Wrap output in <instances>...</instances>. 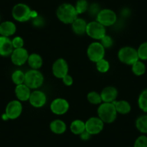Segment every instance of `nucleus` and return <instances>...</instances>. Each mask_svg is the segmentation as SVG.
Here are the masks:
<instances>
[{
	"mask_svg": "<svg viewBox=\"0 0 147 147\" xmlns=\"http://www.w3.org/2000/svg\"><path fill=\"white\" fill-rule=\"evenodd\" d=\"M78 15L75 7L69 3L62 4L56 10L58 19L64 24H71L78 18Z\"/></svg>",
	"mask_w": 147,
	"mask_h": 147,
	"instance_id": "obj_1",
	"label": "nucleus"
},
{
	"mask_svg": "<svg viewBox=\"0 0 147 147\" xmlns=\"http://www.w3.org/2000/svg\"><path fill=\"white\" fill-rule=\"evenodd\" d=\"M97 114L104 123H112L116 119L118 113L113 102H102L97 108Z\"/></svg>",
	"mask_w": 147,
	"mask_h": 147,
	"instance_id": "obj_2",
	"label": "nucleus"
},
{
	"mask_svg": "<svg viewBox=\"0 0 147 147\" xmlns=\"http://www.w3.org/2000/svg\"><path fill=\"white\" fill-rule=\"evenodd\" d=\"M44 82V77L39 70L32 69L25 73L24 84L30 90H38Z\"/></svg>",
	"mask_w": 147,
	"mask_h": 147,
	"instance_id": "obj_3",
	"label": "nucleus"
},
{
	"mask_svg": "<svg viewBox=\"0 0 147 147\" xmlns=\"http://www.w3.org/2000/svg\"><path fill=\"white\" fill-rule=\"evenodd\" d=\"M32 12L28 5L23 3H19L13 7L12 15L14 20L20 22H25L32 18Z\"/></svg>",
	"mask_w": 147,
	"mask_h": 147,
	"instance_id": "obj_4",
	"label": "nucleus"
},
{
	"mask_svg": "<svg viewBox=\"0 0 147 147\" xmlns=\"http://www.w3.org/2000/svg\"><path fill=\"white\" fill-rule=\"evenodd\" d=\"M118 59L124 64L132 66L135 62L139 60L137 50L131 46H124L121 48L118 53Z\"/></svg>",
	"mask_w": 147,
	"mask_h": 147,
	"instance_id": "obj_5",
	"label": "nucleus"
},
{
	"mask_svg": "<svg viewBox=\"0 0 147 147\" xmlns=\"http://www.w3.org/2000/svg\"><path fill=\"white\" fill-rule=\"evenodd\" d=\"M105 49L100 42H93L89 45L87 50V55L92 62L96 63L98 61L104 59Z\"/></svg>",
	"mask_w": 147,
	"mask_h": 147,
	"instance_id": "obj_6",
	"label": "nucleus"
},
{
	"mask_svg": "<svg viewBox=\"0 0 147 147\" xmlns=\"http://www.w3.org/2000/svg\"><path fill=\"white\" fill-rule=\"evenodd\" d=\"M86 34L94 40H100L106 35L105 27L96 21L87 23Z\"/></svg>",
	"mask_w": 147,
	"mask_h": 147,
	"instance_id": "obj_7",
	"label": "nucleus"
},
{
	"mask_svg": "<svg viewBox=\"0 0 147 147\" xmlns=\"http://www.w3.org/2000/svg\"><path fill=\"white\" fill-rule=\"evenodd\" d=\"M96 20L105 27L113 25L117 21V15L113 10L110 9H103L99 12L96 16Z\"/></svg>",
	"mask_w": 147,
	"mask_h": 147,
	"instance_id": "obj_8",
	"label": "nucleus"
},
{
	"mask_svg": "<svg viewBox=\"0 0 147 147\" xmlns=\"http://www.w3.org/2000/svg\"><path fill=\"white\" fill-rule=\"evenodd\" d=\"M22 112V105L18 100L9 102L5 108V113L9 120H15L19 118Z\"/></svg>",
	"mask_w": 147,
	"mask_h": 147,
	"instance_id": "obj_9",
	"label": "nucleus"
},
{
	"mask_svg": "<svg viewBox=\"0 0 147 147\" xmlns=\"http://www.w3.org/2000/svg\"><path fill=\"white\" fill-rule=\"evenodd\" d=\"M50 109L53 114L57 115H64L69 109V103L66 99L58 97L51 102Z\"/></svg>",
	"mask_w": 147,
	"mask_h": 147,
	"instance_id": "obj_10",
	"label": "nucleus"
},
{
	"mask_svg": "<svg viewBox=\"0 0 147 147\" xmlns=\"http://www.w3.org/2000/svg\"><path fill=\"white\" fill-rule=\"evenodd\" d=\"M104 122L99 117H91L85 122V130L91 135H96L102 131Z\"/></svg>",
	"mask_w": 147,
	"mask_h": 147,
	"instance_id": "obj_11",
	"label": "nucleus"
},
{
	"mask_svg": "<svg viewBox=\"0 0 147 147\" xmlns=\"http://www.w3.org/2000/svg\"><path fill=\"white\" fill-rule=\"evenodd\" d=\"M52 72L55 77L62 79L69 73V65L65 59L60 58L54 61L52 66Z\"/></svg>",
	"mask_w": 147,
	"mask_h": 147,
	"instance_id": "obj_12",
	"label": "nucleus"
},
{
	"mask_svg": "<svg viewBox=\"0 0 147 147\" xmlns=\"http://www.w3.org/2000/svg\"><path fill=\"white\" fill-rule=\"evenodd\" d=\"M29 53L25 48L14 49L12 54L10 55L11 61L15 66H20L28 62Z\"/></svg>",
	"mask_w": 147,
	"mask_h": 147,
	"instance_id": "obj_13",
	"label": "nucleus"
},
{
	"mask_svg": "<svg viewBox=\"0 0 147 147\" xmlns=\"http://www.w3.org/2000/svg\"><path fill=\"white\" fill-rule=\"evenodd\" d=\"M28 101L32 107L35 108H40L46 105L47 102V97L43 91L35 90V91L31 92Z\"/></svg>",
	"mask_w": 147,
	"mask_h": 147,
	"instance_id": "obj_14",
	"label": "nucleus"
},
{
	"mask_svg": "<svg viewBox=\"0 0 147 147\" xmlns=\"http://www.w3.org/2000/svg\"><path fill=\"white\" fill-rule=\"evenodd\" d=\"M14 50L12 40L8 37L0 36V56L7 57L12 54Z\"/></svg>",
	"mask_w": 147,
	"mask_h": 147,
	"instance_id": "obj_15",
	"label": "nucleus"
},
{
	"mask_svg": "<svg viewBox=\"0 0 147 147\" xmlns=\"http://www.w3.org/2000/svg\"><path fill=\"white\" fill-rule=\"evenodd\" d=\"M118 90L112 86L106 87L100 92L102 102H113L118 97Z\"/></svg>",
	"mask_w": 147,
	"mask_h": 147,
	"instance_id": "obj_16",
	"label": "nucleus"
},
{
	"mask_svg": "<svg viewBox=\"0 0 147 147\" xmlns=\"http://www.w3.org/2000/svg\"><path fill=\"white\" fill-rule=\"evenodd\" d=\"M17 27L15 22L12 21H4L0 23V35L2 36L8 37L13 35L16 32Z\"/></svg>",
	"mask_w": 147,
	"mask_h": 147,
	"instance_id": "obj_17",
	"label": "nucleus"
},
{
	"mask_svg": "<svg viewBox=\"0 0 147 147\" xmlns=\"http://www.w3.org/2000/svg\"><path fill=\"white\" fill-rule=\"evenodd\" d=\"M30 90V89L28 86L25 85V84L16 85L15 90V95H16L17 98L19 101H28V100H29L31 92H32Z\"/></svg>",
	"mask_w": 147,
	"mask_h": 147,
	"instance_id": "obj_18",
	"label": "nucleus"
},
{
	"mask_svg": "<svg viewBox=\"0 0 147 147\" xmlns=\"http://www.w3.org/2000/svg\"><path fill=\"white\" fill-rule=\"evenodd\" d=\"M71 29L76 35H83L86 34L87 22L83 18H77L71 24Z\"/></svg>",
	"mask_w": 147,
	"mask_h": 147,
	"instance_id": "obj_19",
	"label": "nucleus"
},
{
	"mask_svg": "<svg viewBox=\"0 0 147 147\" xmlns=\"http://www.w3.org/2000/svg\"><path fill=\"white\" fill-rule=\"evenodd\" d=\"M115 105V109L118 113L121 114V115H126L128 114L131 110V106L130 103L126 100H115L113 102Z\"/></svg>",
	"mask_w": 147,
	"mask_h": 147,
	"instance_id": "obj_20",
	"label": "nucleus"
},
{
	"mask_svg": "<svg viewBox=\"0 0 147 147\" xmlns=\"http://www.w3.org/2000/svg\"><path fill=\"white\" fill-rule=\"evenodd\" d=\"M28 63L32 69L39 70V69L43 66V59L40 55L38 53H31L28 57Z\"/></svg>",
	"mask_w": 147,
	"mask_h": 147,
	"instance_id": "obj_21",
	"label": "nucleus"
},
{
	"mask_svg": "<svg viewBox=\"0 0 147 147\" xmlns=\"http://www.w3.org/2000/svg\"><path fill=\"white\" fill-rule=\"evenodd\" d=\"M50 129L53 134H62L66 131V125L62 120H53L50 123Z\"/></svg>",
	"mask_w": 147,
	"mask_h": 147,
	"instance_id": "obj_22",
	"label": "nucleus"
},
{
	"mask_svg": "<svg viewBox=\"0 0 147 147\" xmlns=\"http://www.w3.org/2000/svg\"><path fill=\"white\" fill-rule=\"evenodd\" d=\"M70 130L74 134L80 135L85 131V122L80 119L74 120L71 123Z\"/></svg>",
	"mask_w": 147,
	"mask_h": 147,
	"instance_id": "obj_23",
	"label": "nucleus"
},
{
	"mask_svg": "<svg viewBox=\"0 0 147 147\" xmlns=\"http://www.w3.org/2000/svg\"><path fill=\"white\" fill-rule=\"evenodd\" d=\"M146 64L143 62V61L141 60L137 61L131 66L132 72L136 76H138V77L144 75L146 72Z\"/></svg>",
	"mask_w": 147,
	"mask_h": 147,
	"instance_id": "obj_24",
	"label": "nucleus"
},
{
	"mask_svg": "<svg viewBox=\"0 0 147 147\" xmlns=\"http://www.w3.org/2000/svg\"><path fill=\"white\" fill-rule=\"evenodd\" d=\"M136 127L137 130L142 134H147V115H142L136 121Z\"/></svg>",
	"mask_w": 147,
	"mask_h": 147,
	"instance_id": "obj_25",
	"label": "nucleus"
},
{
	"mask_svg": "<svg viewBox=\"0 0 147 147\" xmlns=\"http://www.w3.org/2000/svg\"><path fill=\"white\" fill-rule=\"evenodd\" d=\"M138 105L143 112L147 113V89L143 90L138 96Z\"/></svg>",
	"mask_w": 147,
	"mask_h": 147,
	"instance_id": "obj_26",
	"label": "nucleus"
},
{
	"mask_svg": "<svg viewBox=\"0 0 147 147\" xmlns=\"http://www.w3.org/2000/svg\"><path fill=\"white\" fill-rule=\"evenodd\" d=\"M12 81L13 83L16 85H19V84H24L25 82V73L22 71V70H15L13 73L12 74Z\"/></svg>",
	"mask_w": 147,
	"mask_h": 147,
	"instance_id": "obj_27",
	"label": "nucleus"
},
{
	"mask_svg": "<svg viewBox=\"0 0 147 147\" xmlns=\"http://www.w3.org/2000/svg\"><path fill=\"white\" fill-rule=\"evenodd\" d=\"M87 100L92 105H100L102 102L100 93L95 91H92L87 94Z\"/></svg>",
	"mask_w": 147,
	"mask_h": 147,
	"instance_id": "obj_28",
	"label": "nucleus"
},
{
	"mask_svg": "<svg viewBox=\"0 0 147 147\" xmlns=\"http://www.w3.org/2000/svg\"><path fill=\"white\" fill-rule=\"evenodd\" d=\"M96 68H97V70L100 73H106L110 69V63L107 60L102 59L96 62Z\"/></svg>",
	"mask_w": 147,
	"mask_h": 147,
	"instance_id": "obj_29",
	"label": "nucleus"
},
{
	"mask_svg": "<svg viewBox=\"0 0 147 147\" xmlns=\"http://www.w3.org/2000/svg\"><path fill=\"white\" fill-rule=\"evenodd\" d=\"M74 7L78 15H82L88 10L89 4L87 0H78Z\"/></svg>",
	"mask_w": 147,
	"mask_h": 147,
	"instance_id": "obj_30",
	"label": "nucleus"
},
{
	"mask_svg": "<svg viewBox=\"0 0 147 147\" xmlns=\"http://www.w3.org/2000/svg\"><path fill=\"white\" fill-rule=\"evenodd\" d=\"M138 59L141 61H147V42L141 43L137 49Z\"/></svg>",
	"mask_w": 147,
	"mask_h": 147,
	"instance_id": "obj_31",
	"label": "nucleus"
},
{
	"mask_svg": "<svg viewBox=\"0 0 147 147\" xmlns=\"http://www.w3.org/2000/svg\"><path fill=\"white\" fill-rule=\"evenodd\" d=\"M113 40L110 35H105L100 40V43L103 46L105 49H110L113 45Z\"/></svg>",
	"mask_w": 147,
	"mask_h": 147,
	"instance_id": "obj_32",
	"label": "nucleus"
},
{
	"mask_svg": "<svg viewBox=\"0 0 147 147\" xmlns=\"http://www.w3.org/2000/svg\"><path fill=\"white\" fill-rule=\"evenodd\" d=\"M134 147H147V136L141 135L136 139Z\"/></svg>",
	"mask_w": 147,
	"mask_h": 147,
	"instance_id": "obj_33",
	"label": "nucleus"
},
{
	"mask_svg": "<svg viewBox=\"0 0 147 147\" xmlns=\"http://www.w3.org/2000/svg\"><path fill=\"white\" fill-rule=\"evenodd\" d=\"M12 43L14 49H20V48H23L24 40L20 36H16L13 39H12Z\"/></svg>",
	"mask_w": 147,
	"mask_h": 147,
	"instance_id": "obj_34",
	"label": "nucleus"
},
{
	"mask_svg": "<svg viewBox=\"0 0 147 147\" xmlns=\"http://www.w3.org/2000/svg\"><path fill=\"white\" fill-rule=\"evenodd\" d=\"M101 10V9H100V7H99V5H97V4H92L90 6H89V8H88V11L89 12H90V14H91L92 15H96L97 16V14L99 13V12Z\"/></svg>",
	"mask_w": 147,
	"mask_h": 147,
	"instance_id": "obj_35",
	"label": "nucleus"
},
{
	"mask_svg": "<svg viewBox=\"0 0 147 147\" xmlns=\"http://www.w3.org/2000/svg\"><path fill=\"white\" fill-rule=\"evenodd\" d=\"M44 20L42 17L38 16L35 18H32V25L35 27H41L44 25Z\"/></svg>",
	"mask_w": 147,
	"mask_h": 147,
	"instance_id": "obj_36",
	"label": "nucleus"
},
{
	"mask_svg": "<svg viewBox=\"0 0 147 147\" xmlns=\"http://www.w3.org/2000/svg\"><path fill=\"white\" fill-rule=\"evenodd\" d=\"M61 80L62 81H63V84H64L66 86H67V87H70V86H71L72 84H73L74 80L73 78H72L71 76L69 75V74H66L65 77H63Z\"/></svg>",
	"mask_w": 147,
	"mask_h": 147,
	"instance_id": "obj_37",
	"label": "nucleus"
},
{
	"mask_svg": "<svg viewBox=\"0 0 147 147\" xmlns=\"http://www.w3.org/2000/svg\"><path fill=\"white\" fill-rule=\"evenodd\" d=\"M80 136V138H81L82 139L84 140V141H87V140L90 139L92 135L90 134H89V133L85 130V131H84V132L82 133Z\"/></svg>",
	"mask_w": 147,
	"mask_h": 147,
	"instance_id": "obj_38",
	"label": "nucleus"
},
{
	"mask_svg": "<svg viewBox=\"0 0 147 147\" xmlns=\"http://www.w3.org/2000/svg\"><path fill=\"white\" fill-rule=\"evenodd\" d=\"M2 120H4V121H8V120H9V118H8V117L7 116V115L5 113L2 114Z\"/></svg>",
	"mask_w": 147,
	"mask_h": 147,
	"instance_id": "obj_39",
	"label": "nucleus"
},
{
	"mask_svg": "<svg viewBox=\"0 0 147 147\" xmlns=\"http://www.w3.org/2000/svg\"><path fill=\"white\" fill-rule=\"evenodd\" d=\"M0 21H1V17H0Z\"/></svg>",
	"mask_w": 147,
	"mask_h": 147,
	"instance_id": "obj_40",
	"label": "nucleus"
},
{
	"mask_svg": "<svg viewBox=\"0 0 147 147\" xmlns=\"http://www.w3.org/2000/svg\"><path fill=\"white\" fill-rule=\"evenodd\" d=\"M0 36H1V35H0Z\"/></svg>",
	"mask_w": 147,
	"mask_h": 147,
	"instance_id": "obj_41",
	"label": "nucleus"
}]
</instances>
